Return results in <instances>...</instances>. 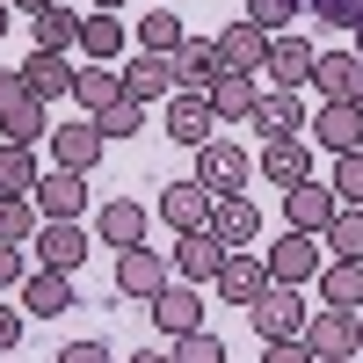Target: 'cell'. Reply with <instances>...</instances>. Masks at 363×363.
<instances>
[{
	"mask_svg": "<svg viewBox=\"0 0 363 363\" xmlns=\"http://www.w3.org/2000/svg\"><path fill=\"white\" fill-rule=\"evenodd\" d=\"M167 138L203 153V145L218 138V116H211V102H203V95H174V102H167Z\"/></svg>",
	"mask_w": 363,
	"mask_h": 363,
	"instance_id": "20",
	"label": "cell"
},
{
	"mask_svg": "<svg viewBox=\"0 0 363 363\" xmlns=\"http://www.w3.org/2000/svg\"><path fill=\"white\" fill-rule=\"evenodd\" d=\"M196 182H203L211 196H247V145L211 138L203 153H196Z\"/></svg>",
	"mask_w": 363,
	"mask_h": 363,
	"instance_id": "7",
	"label": "cell"
},
{
	"mask_svg": "<svg viewBox=\"0 0 363 363\" xmlns=\"http://www.w3.org/2000/svg\"><path fill=\"white\" fill-rule=\"evenodd\" d=\"M320 298L342 313H363V262H327L320 269Z\"/></svg>",
	"mask_w": 363,
	"mask_h": 363,
	"instance_id": "32",
	"label": "cell"
},
{
	"mask_svg": "<svg viewBox=\"0 0 363 363\" xmlns=\"http://www.w3.org/2000/svg\"><path fill=\"white\" fill-rule=\"evenodd\" d=\"M87 8H95V15H116V8H124V0H87Z\"/></svg>",
	"mask_w": 363,
	"mask_h": 363,
	"instance_id": "49",
	"label": "cell"
},
{
	"mask_svg": "<svg viewBox=\"0 0 363 363\" xmlns=\"http://www.w3.org/2000/svg\"><path fill=\"white\" fill-rule=\"evenodd\" d=\"M335 211H342V196H335V182H298V189H284V218H291V233H327L335 225Z\"/></svg>",
	"mask_w": 363,
	"mask_h": 363,
	"instance_id": "8",
	"label": "cell"
},
{
	"mask_svg": "<svg viewBox=\"0 0 363 363\" xmlns=\"http://www.w3.org/2000/svg\"><path fill=\"white\" fill-rule=\"evenodd\" d=\"M335 196H342L349 211H363V153H349V160H335Z\"/></svg>",
	"mask_w": 363,
	"mask_h": 363,
	"instance_id": "41",
	"label": "cell"
},
{
	"mask_svg": "<svg viewBox=\"0 0 363 363\" xmlns=\"http://www.w3.org/2000/svg\"><path fill=\"white\" fill-rule=\"evenodd\" d=\"M22 102H29V87H22V66H15V73H0V116H15Z\"/></svg>",
	"mask_w": 363,
	"mask_h": 363,
	"instance_id": "45",
	"label": "cell"
},
{
	"mask_svg": "<svg viewBox=\"0 0 363 363\" xmlns=\"http://www.w3.org/2000/svg\"><path fill=\"white\" fill-rule=\"evenodd\" d=\"M58 363H116L102 342H66V349H58Z\"/></svg>",
	"mask_w": 363,
	"mask_h": 363,
	"instance_id": "46",
	"label": "cell"
},
{
	"mask_svg": "<svg viewBox=\"0 0 363 363\" xmlns=\"http://www.w3.org/2000/svg\"><path fill=\"white\" fill-rule=\"evenodd\" d=\"M306 349H313L320 363H356V356H363V320L342 313V306H320V313L306 320Z\"/></svg>",
	"mask_w": 363,
	"mask_h": 363,
	"instance_id": "2",
	"label": "cell"
},
{
	"mask_svg": "<svg viewBox=\"0 0 363 363\" xmlns=\"http://www.w3.org/2000/svg\"><path fill=\"white\" fill-rule=\"evenodd\" d=\"M174 363H225V342L211 335V327H203V335H182L174 342Z\"/></svg>",
	"mask_w": 363,
	"mask_h": 363,
	"instance_id": "40",
	"label": "cell"
},
{
	"mask_svg": "<svg viewBox=\"0 0 363 363\" xmlns=\"http://www.w3.org/2000/svg\"><path fill=\"white\" fill-rule=\"evenodd\" d=\"M153 327H160V335H174V342H182V335H203V291L174 277V284L153 298Z\"/></svg>",
	"mask_w": 363,
	"mask_h": 363,
	"instance_id": "11",
	"label": "cell"
},
{
	"mask_svg": "<svg viewBox=\"0 0 363 363\" xmlns=\"http://www.w3.org/2000/svg\"><path fill=\"white\" fill-rule=\"evenodd\" d=\"M349 102H356V109H363V80H356V95H349Z\"/></svg>",
	"mask_w": 363,
	"mask_h": 363,
	"instance_id": "51",
	"label": "cell"
},
{
	"mask_svg": "<svg viewBox=\"0 0 363 363\" xmlns=\"http://www.w3.org/2000/svg\"><path fill=\"white\" fill-rule=\"evenodd\" d=\"M313 66H320V51L306 44V37H269V80H277V87H291V95H298V87H313Z\"/></svg>",
	"mask_w": 363,
	"mask_h": 363,
	"instance_id": "17",
	"label": "cell"
},
{
	"mask_svg": "<svg viewBox=\"0 0 363 363\" xmlns=\"http://www.w3.org/2000/svg\"><path fill=\"white\" fill-rule=\"evenodd\" d=\"M255 167H262V182H277V189H298V182L313 174V138H269Z\"/></svg>",
	"mask_w": 363,
	"mask_h": 363,
	"instance_id": "15",
	"label": "cell"
},
{
	"mask_svg": "<svg viewBox=\"0 0 363 363\" xmlns=\"http://www.w3.org/2000/svg\"><path fill=\"white\" fill-rule=\"evenodd\" d=\"M356 320H363V313H356Z\"/></svg>",
	"mask_w": 363,
	"mask_h": 363,
	"instance_id": "54",
	"label": "cell"
},
{
	"mask_svg": "<svg viewBox=\"0 0 363 363\" xmlns=\"http://www.w3.org/2000/svg\"><path fill=\"white\" fill-rule=\"evenodd\" d=\"M37 233H44L37 196H0V247H29Z\"/></svg>",
	"mask_w": 363,
	"mask_h": 363,
	"instance_id": "30",
	"label": "cell"
},
{
	"mask_svg": "<svg viewBox=\"0 0 363 363\" xmlns=\"http://www.w3.org/2000/svg\"><path fill=\"white\" fill-rule=\"evenodd\" d=\"M225 73V58H218V37H189V44H182L174 51V95H211V80H218Z\"/></svg>",
	"mask_w": 363,
	"mask_h": 363,
	"instance_id": "13",
	"label": "cell"
},
{
	"mask_svg": "<svg viewBox=\"0 0 363 363\" xmlns=\"http://www.w3.org/2000/svg\"><path fill=\"white\" fill-rule=\"evenodd\" d=\"M102 145H109V138H102L95 116H73V124H58V131H51V160L66 167V174H95Z\"/></svg>",
	"mask_w": 363,
	"mask_h": 363,
	"instance_id": "10",
	"label": "cell"
},
{
	"mask_svg": "<svg viewBox=\"0 0 363 363\" xmlns=\"http://www.w3.org/2000/svg\"><path fill=\"white\" fill-rule=\"evenodd\" d=\"M8 29H15V8H8V0H0V37H8Z\"/></svg>",
	"mask_w": 363,
	"mask_h": 363,
	"instance_id": "50",
	"label": "cell"
},
{
	"mask_svg": "<svg viewBox=\"0 0 363 363\" xmlns=\"http://www.w3.org/2000/svg\"><path fill=\"white\" fill-rule=\"evenodd\" d=\"M22 335H29V313L0 306V356H15V349H22Z\"/></svg>",
	"mask_w": 363,
	"mask_h": 363,
	"instance_id": "42",
	"label": "cell"
},
{
	"mask_svg": "<svg viewBox=\"0 0 363 363\" xmlns=\"http://www.w3.org/2000/svg\"><path fill=\"white\" fill-rule=\"evenodd\" d=\"M124 95H131V102H160V95H174V58L131 51V66H124Z\"/></svg>",
	"mask_w": 363,
	"mask_h": 363,
	"instance_id": "26",
	"label": "cell"
},
{
	"mask_svg": "<svg viewBox=\"0 0 363 363\" xmlns=\"http://www.w3.org/2000/svg\"><path fill=\"white\" fill-rule=\"evenodd\" d=\"M66 306H73V277L37 262V269H29V284H22V313H29V320H58Z\"/></svg>",
	"mask_w": 363,
	"mask_h": 363,
	"instance_id": "19",
	"label": "cell"
},
{
	"mask_svg": "<svg viewBox=\"0 0 363 363\" xmlns=\"http://www.w3.org/2000/svg\"><path fill=\"white\" fill-rule=\"evenodd\" d=\"M116 51H124V22L116 15H80V58L87 66H109Z\"/></svg>",
	"mask_w": 363,
	"mask_h": 363,
	"instance_id": "31",
	"label": "cell"
},
{
	"mask_svg": "<svg viewBox=\"0 0 363 363\" xmlns=\"http://www.w3.org/2000/svg\"><path fill=\"white\" fill-rule=\"evenodd\" d=\"M22 87H29L37 102L73 95V58H66V51H29V58H22Z\"/></svg>",
	"mask_w": 363,
	"mask_h": 363,
	"instance_id": "21",
	"label": "cell"
},
{
	"mask_svg": "<svg viewBox=\"0 0 363 363\" xmlns=\"http://www.w3.org/2000/svg\"><path fill=\"white\" fill-rule=\"evenodd\" d=\"M356 363H363V356H356Z\"/></svg>",
	"mask_w": 363,
	"mask_h": 363,
	"instance_id": "53",
	"label": "cell"
},
{
	"mask_svg": "<svg viewBox=\"0 0 363 363\" xmlns=\"http://www.w3.org/2000/svg\"><path fill=\"white\" fill-rule=\"evenodd\" d=\"M262 363H320V356L306 349V335H298V342H262Z\"/></svg>",
	"mask_w": 363,
	"mask_h": 363,
	"instance_id": "44",
	"label": "cell"
},
{
	"mask_svg": "<svg viewBox=\"0 0 363 363\" xmlns=\"http://www.w3.org/2000/svg\"><path fill=\"white\" fill-rule=\"evenodd\" d=\"M247 131L269 145V138H306V102L291 95V87H262V102L247 116Z\"/></svg>",
	"mask_w": 363,
	"mask_h": 363,
	"instance_id": "9",
	"label": "cell"
},
{
	"mask_svg": "<svg viewBox=\"0 0 363 363\" xmlns=\"http://www.w3.org/2000/svg\"><path fill=\"white\" fill-rule=\"evenodd\" d=\"M8 8H15V15H29V22H37V15H51V8H58V0H8Z\"/></svg>",
	"mask_w": 363,
	"mask_h": 363,
	"instance_id": "47",
	"label": "cell"
},
{
	"mask_svg": "<svg viewBox=\"0 0 363 363\" xmlns=\"http://www.w3.org/2000/svg\"><path fill=\"white\" fill-rule=\"evenodd\" d=\"M37 153H29V145H8V138H0V196H29V189H37Z\"/></svg>",
	"mask_w": 363,
	"mask_h": 363,
	"instance_id": "33",
	"label": "cell"
},
{
	"mask_svg": "<svg viewBox=\"0 0 363 363\" xmlns=\"http://www.w3.org/2000/svg\"><path fill=\"white\" fill-rule=\"evenodd\" d=\"M233 262V247H225V240L218 233H211V225H196V233H174V277L182 284H218V269Z\"/></svg>",
	"mask_w": 363,
	"mask_h": 363,
	"instance_id": "4",
	"label": "cell"
},
{
	"mask_svg": "<svg viewBox=\"0 0 363 363\" xmlns=\"http://www.w3.org/2000/svg\"><path fill=\"white\" fill-rule=\"evenodd\" d=\"M95 233H102V247H145V203L138 196H116V203H102V218H95Z\"/></svg>",
	"mask_w": 363,
	"mask_h": 363,
	"instance_id": "24",
	"label": "cell"
},
{
	"mask_svg": "<svg viewBox=\"0 0 363 363\" xmlns=\"http://www.w3.org/2000/svg\"><path fill=\"white\" fill-rule=\"evenodd\" d=\"M211 233H218L233 255H247L255 240H262V211H255V196H218V203H211Z\"/></svg>",
	"mask_w": 363,
	"mask_h": 363,
	"instance_id": "14",
	"label": "cell"
},
{
	"mask_svg": "<svg viewBox=\"0 0 363 363\" xmlns=\"http://www.w3.org/2000/svg\"><path fill=\"white\" fill-rule=\"evenodd\" d=\"M29 196H37V211H44V218H80V211H87V174L51 167V174H44Z\"/></svg>",
	"mask_w": 363,
	"mask_h": 363,
	"instance_id": "23",
	"label": "cell"
},
{
	"mask_svg": "<svg viewBox=\"0 0 363 363\" xmlns=\"http://www.w3.org/2000/svg\"><path fill=\"white\" fill-rule=\"evenodd\" d=\"M167 284H174V262L167 255H153V247H124V255H116V291H124V298L153 306Z\"/></svg>",
	"mask_w": 363,
	"mask_h": 363,
	"instance_id": "6",
	"label": "cell"
},
{
	"mask_svg": "<svg viewBox=\"0 0 363 363\" xmlns=\"http://www.w3.org/2000/svg\"><path fill=\"white\" fill-rule=\"evenodd\" d=\"M262 291H269V262H262V255H233V262L218 269V298H225V306L247 313Z\"/></svg>",
	"mask_w": 363,
	"mask_h": 363,
	"instance_id": "25",
	"label": "cell"
},
{
	"mask_svg": "<svg viewBox=\"0 0 363 363\" xmlns=\"http://www.w3.org/2000/svg\"><path fill=\"white\" fill-rule=\"evenodd\" d=\"M320 240H327V255H335V262H363V211L342 203V211H335V225H327Z\"/></svg>",
	"mask_w": 363,
	"mask_h": 363,
	"instance_id": "36",
	"label": "cell"
},
{
	"mask_svg": "<svg viewBox=\"0 0 363 363\" xmlns=\"http://www.w3.org/2000/svg\"><path fill=\"white\" fill-rule=\"evenodd\" d=\"M29 284V255L22 247H0V291H22Z\"/></svg>",
	"mask_w": 363,
	"mask_h": 363,
	"instance_id": "43",
	"label": "cell"
},
{
	"mask_svg": "<svg viewBox=\"0 0 363 363\" xmlns=\"http://www.w3.org/2000/svg\"><path fill=\"white\" fill-rule=\"evenodd\" d=\"M218 58H225V73H262L269 66V29H255L247 15L225 22L218 29Z\"/></svg>",
	"mask_w": 363,
	"mask_h": 363,
	"instance_id": "16",
	"label": "cell"
},
{
	"mask_svg": "<svg viewBox=\"0 0 363 363\" xmlns=\"http://www.w3.org/2000/svg\"><path fill=\"white\" fill-rule=\"evenodd\" d=\"M298 15H306V0H247V22L269 29V37H291Z\"/></svg>",
	"mask_w": 363,
	"mask_h": 363,
	"instance_id": "37",
	"label": "cell"
},
{
	"mask_svg": "<svg viewBox=\"0 0 363 363\" xmlns=\"http://www.w3.org/2000/svg\"><path fill=\"white\" fill-rule=\"evenodd\" d=\"M356 80H363V58H356V51H320V66H313L320 102H349V95H356Z\"/></svg>",
	"mask_w": 363,
	"mask_h": 363,
	"instance_id": "27",
	"label": "cell"
},
{
	"mask_svg": "<svg viewBox=\"0 0 363 363\" xmlns=\"http://www.w3.org/2000/svg\"><path fill=\"white\" fill-rule=\"evenodd\" d=\"M306 15L327 29H363V0H306Z\"/></svg>",
	"mask_w": 363,
	"mask_h": 363,
	"instance_id": "39",
	"label": "cell"
},
{
	"mask_svg": "<svg viewBox=\"0 0 363 363\" xmlns=\"http://www.w3.org/2000/svg\"><path fill=\"white\" fill-rule=\"evenodd\" d=\"M182 44H189V29H182L174 8H153V15H138V51H153V58H174Z\"/></svg>",
	"mask_w": 363,
	"mask_h": 363,
	"instance_id": "29",
	"label": "cell"
},
{
	"mask_svg": "<svg viewBox=\"0 0 363 363\" xmlns=\"http://www.w3.org/2000/svg\"><path fill=\"white\" fill-rule=\"evenodd\" d=\"M131 363H174V349H131Z\"/></svg>",
	"mask_w": 363,
	"mask_h": 363,
	"instance_id": "48",
	"label": "cell"
},
{
	"mask_svg": "<svg viewBox=\"0 0 363 363\" xmlns=\"http://www.w3.org/2000/svg\"><path fill=\"white\" fill-rule=\"evenodd\" d=\"M73 102H80L87 116H102L109 102H124V73H109V66H80V73H73Z\"/></svg>",
	"mask_w": 363,
	"mask_h": 363,
	"instance_id": "28",
	"label": "cell"
},
{
	"mask_svg": "<svg viewBox=\"0 0 363 363\" xmlns=\"http://www.w3.org/2000/svg\"><path fill=\"white\" fill-rule=\"evenodd\" d=\"M356 58H363V29H356Z\"/></svg>",
	"mask_w": 363,
	"mask_h": 363,
	"instance_id": "52",
	"label": "cell"
},
{
	"mask_svg": "<svg viewBox=\"0 0 363 363\" xmlns=\"http://www.w3.org/2000/svg\"><path fill=\"white\" fill-rule=\"evenodd\" d=\"M306 138L320 145V153H335V160L363 153V109H356V102H320L313 124H306Z\"/></svg>",
	"mask_w": 363,
	"mask_h": 363,
	"instance_id": "5",
	"label": "cell"
},
{
	"mask_svg": "<svg viewBox=\"0 0 363 363\" xmlns=\"http://www.w3.org/2000/svg\"><path fill=\"white\" fill-rule=\"evenodd\" d=\"M29 247H37L44 269H66V277H73V269L87 262V233H80V218H44V233L29 240Z\"/></svg>",
	"mask_w": 363,
	"mask_h": 363,
	"instance_id": "12",
	"label": "cell"
},
{
	"mask_svg": "<svg viewBox=\"0 0 363 363\" xmlns=\"http://www.w3.org/2000/svg\"><path fill=\"white\" fill-rule=\"evenodd\" d=\"M262 262H269V284L306 291L320 269H327V240H313V233H284V240H277V247H269Z\"/></svg>",
	"mask_w": 363,
	"mask_h": 363,
	"instance_id": "3",
	"label": "cell"
},
{
	"mask_svg": "<svg viewBox=\"0 0 363 363\" xmlns=\"http://www.w3.org/2000/svg\"><path fill=\"white\" fill-rule=\"evenodd\" d=\"M247 320H255V335L262 342H298V335H306V291H291V284H269L262 298H255V306H247Z\"/></svg>",
	"mask_w": 363,
	"mask_h": 363,
	"instance_id": "1",
	"label": "cell"
},
{
	"mask_svg": "<svg viewBox=\"0 0 363 363\" xmlns=\"http://www.w3.org/2000/svg\"><path fill=\"white\" fill-rule=\"evenodd\" d=\"M95 124H102V138H131V131H145V102H109L102 116H95Z\"/></svg>",
	"mask_w": 363,
	"mask_h": 363,
	"instance_id": "38",
	"label": "cell"
},
{
	"mask_svg": "<svg viewBox=\"0 0 363 363\" xmlns=\"http://www.w3.org/2000/svg\"><path fill=\"white\" fill-rule=\"evenodd\" d=\"M0 131H8V145H37V138H51V131H58V124H51V102L29 95L15 116H0Z\"/></svg>",
	"mask_w": 363,
	"mask_h": 363,
	"instance_id": "34",
	"label": "cell"
},
{
	"mask_svg": "<svg viewBox=\"0 0 363 363\" xmlns=\"http://www.w3.org/2000/svg\"><path fill=\"white\" fill-rule=\"evenodd\" d=\"M29 29H37V51H66V58H73V44H80V15L66 8V0H58L51 15H37Z\"/></svg>",
	"mask_w": 363,
	"mask_h": 363,
	"instance_id": "35",
	"label": "cell"
},
{
	"mask_svg": "<svg viewBox=\"0 0 363 363\" xmlns=\"http://www.w3.org/2000/svg\"><path fill=\"white\" fill-rule=\"evenodd\" d=\"M203 102H211V116H218V124H247L255 102H262V87H255V73H218Z\"/></svg>",
	"mask_w": 363,
	"mask_h": 363,
	"instance_id": "22",
	"label": "cell"
},
{
	"mask_svg": "<svg viewBox=\"0 0 363 363\" xmlns=\"http://www.w3.org/2000/svg\"><path fill=\"white\" fill-rule=\"evenodd\" d=\"M211 203H218V196L189 174V182H167V189H160V218L174 233H196V225H211Z\"/></svg>",
	"mask_w": 363,
	"mask_h": 363,
	"instance_id": "18",
	"label": "cell"
}]
</instances>
